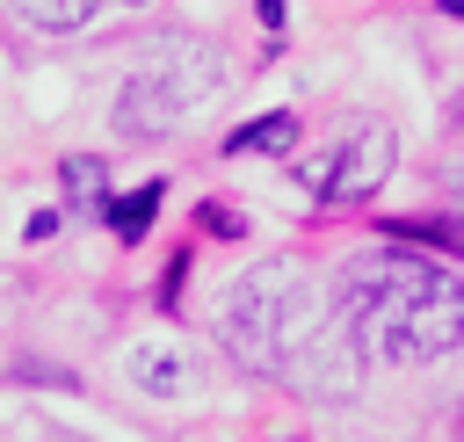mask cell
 Segmentation results:
<instances>
[{"mask_svg":"<svg viewBox=\"0 0 464 442\" xmlns=\"http://www.w3.org/2000/svg\"><path fill=\"white\" fill-rule=\"evenodd\" d=\"M58 181H65V196H72L80 210H102V203H109V174H102V159H87V152H72V159L58 167Z\"/></svg>","mask_w":464,"mask_h":442,"instance_id":"cell-8","label":"cell"},{"mask_svg":"<svg viewBox=\"0 0 464 442\" xmlns=\"http://www.w3.org/2000/svg\"><path fill=\"white\" fill-rule=\"evenodd\" d=\"M94 7L102 0H14V14L36 29H80V22H94Z\"/></svg>","mask_w":464,"mask_h":442,"instance_id":"cell-9","label":"cell"},{"mask_svg":"<svg viewBox=\"0 0 464 442\" xmlns=\"http://www.w3.org/2000/svg\"><path fill=\"white\" fill-rule=\"evenodd\" d=\"M152 210H160V181H145V188H130V196H109V203H102V217H109V232H116V239H145V232H152Z\"/></svg>","mask_w":464,"mask_h":442,"instance_id":"cell-7","label":"cell"},{"mask_svg":"<svg viewBox=\"0 0 464 442\" xmlns=\"http://www.w3.org/2000/svg\"><path fill=\"white\" fill-rule=\"evenodd\" d=\"M326 326H334V312H326V297L312 290V275H304L297 261H261V268H246V275L225 290V304H218V341H225V355H232L239 370H254V377H290L297 355H304Z\"/></svg>","mask_w":464,"mask_h":442,"instance_id":"cell-2","label":"cell"},{"mask_svg":"<svg viewBox=\"0 0 464 442\" xmlns=\"http://www.w3.org/2000/svg\"><path fill=\"white\" fill-rule=\"evenodd\" d=\"M210 80H218V65L188 58V51H167L152 65H138L123 80V94H116V130L123 138H167V130H181V116L196 109V94Z\"/></svg>","mask_w":464,"mask_h":442,"instance_id":"cell-3","label":"cell"},{"mask_svg":"<svg viewBox=\"0 0 464 442\" xmlns=\"http://www.w3.org/2000/svg\"><path fill=\"white\" fill-rule=\"evenodd\" d=\"M290 145H297V116H290V109L254 116V123H239V130L225 138V152H290Z\"/></svg>","mask_w":464,"mask_h":442,"instance_id":"cell-6","label":"cell"},{"mask_svg":"<svg viewBox=\"0 0 464 442\" xmlns=\"http://www.w3.org/2000/svg\"><path fill=\"white\" fill-rule=\"evenodd\" d=\"M123 377H130L145 399H188V391H196V355H188L174 333H145V341H130Z\"/></svg>","mask_w":464,"mask_h":442,"instance_id":"cell-5","label":"cell"},{"mask_svg":"<svg viewBox=\"0 0 464 442\" xmlns=\"http://www.w3.org/2000/svg\"><path fill=\"white\" fill-rule=\"evenodd\" d=\"M334 319L362 348V362H435L464 341V275H450L428 254L377 246L341 268Z\"/></svg>","mask_w":464,"mask_h":442,"instance_id":"cell-1","label":"cell"},{"mask_svg":"<svg viewBox=\"0 0 464 442\" xmlns=\"http://www.w3.org/2000/svg\"><path fill=\"white\" fill-rule=\"evenodd\" d=\"M203 225H210V232H225V239H232V232H239V217H232V210H225V203H203Z\"/></svg>","mask_w":464,"mask_h":442,"instance_id":"cell-10","label":"cell"},{"mask_svg":"<svg viewBox=\"0 0 464 442\" xmlns=\"http://www.w3.org/2000/svg\"><path fill=\"white\" fill-rule=\"evenodd\" d=\"M130 7H145V0H130Z\"/></svg>","mask_w":464,"mask_h":442,"instance_id":"cell-12","label":"cell"},{"mask_svg":"<svg viewBox=\"0 0 464 442\" xmlns=\"http://www.w3.org/2000/svg\"><path fill=\"white\" fill-rule=\"evenodd\" d=\"M392 159H399L392 123L355 116V123H341V138H334L319 159H304L297 174H304V181H312V196H326V203H362V196H377V188H384Z\"/></svg>","mask_w":464,"mask_h":442,"instance_id":"cell-4","label":"cell"},{"mask_svg":"<svg viewBox=\"0 0 464 442\" xmlns=\"http://www.w3.org/2000/svg\"><path fill=\"white\" fill-rule=\"evenodd\" d=\"M450 14H464V0H450Z\"/></svg>","mask_w":464,"mask_h":442,"instance_id":"cell-11","label":"cell"}]
</instances>
